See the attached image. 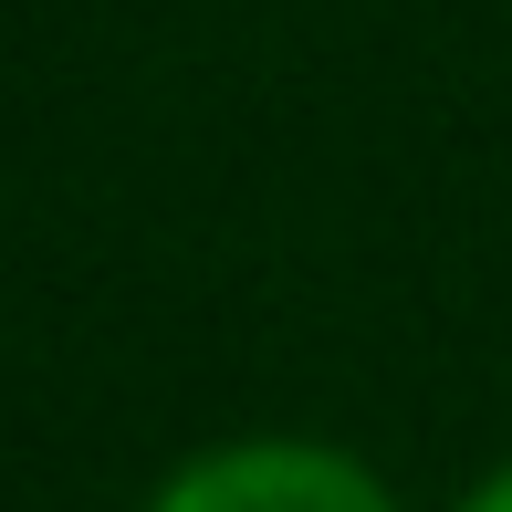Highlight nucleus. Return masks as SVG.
<instances>
[{
  "label": "nucleus",
  "mask_w": 512,
  "mask_h": 512,
  "mask_svg": "<svg viewBox=\"0 0 512 512\" xmlns=\"http://www.w3.org/2000/svg\"><path fill=\"white\" fill-rule=\"evenodd\" d=\"M147 512H398V492L324 439H230L199 450Z\"/></svg>",
  "instance_id": "1"
},
{
  "label": "nucleus",
  "mask_w": 512,
  "mask_h": 512,
  "mask_svg": "<svg viewBox=\"0 0 512 512\" xmlns=\"http://www.w3.org/2000/svg\"><path fill=\"white\" fill-rule=\"evenodd\" d=\"M460 512H512V460H502V471H492V481H481V492H471V502H460Z\"/></svg>",
  "instance_id": "2"
}]
</instances>
